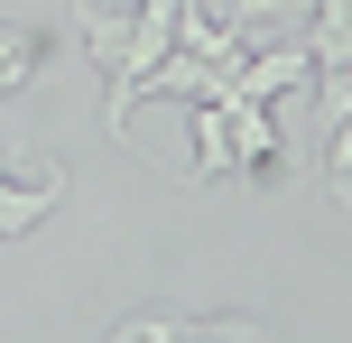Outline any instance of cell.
<instances>
[{
	"mask_svg": "<svg viewBox=\"0 0 352 343\" xmlns=\"http://www.w3.org/2000/svg\"><path fill=\"white\" fill-rule=\"evenodd\" d=\"M56 204H65V167L47 148H0V241L37 232Z\"/></svg>",
	"mask_w": 352,
	"mask_h": 343,
	"instance_id": "obj_1",
	"label": "cell"
},
{
	"mask_svg": "<svg viewBox=\"0 0 352 343\" xmlns=\"http://www.w3.org/2000/svg\"><path fill=\"white\" fill-rule=\"evenodd\" d=\"M306 10L316 0H223V28L241 47H269V37H306Z\"/></svg>",
	"mask_w": 352,
	"mask_h": 343,
	"instance_id": "obj_2",
	"label": "cell"
},
{
	"mask_svg": "<svg viewBox=\"0 0 352 343\" xmlns=\"http://www.w3.org/2000/svg\"><path fill=\"white\" fill-rule=\"evenodd\" d=\"M186 130H195V186L241 177V167H232V121H223V102H186Z\"/></svg>",
	"mask_w": 352,
	"mask_h": 343,
	"instance_id": "obj_3",
	"label": "cell"
},
{
	"mask_svg": "<svg viewBox=\"0 0 352 343\" xmlns=\"http://www.w3.org/2000/svg\"><path fill=\"white\" fill-rule=\"evenodd\" d=\"M37 74V28H19V19H0V93H19Z\"/></svg>",
	"mask_w": 352,
	"mask_h": 343,
	"instance_id": "obj_4",
	"label": "cell"
},
{
	"mask_svg": "<svg viewBox=\"0 0 352 343\" xmlns=\"http://www.w3.org/2000/svg\"><path fill=\"white\" fill-rule=\"evenodd\" d=\"M111 343H186V316H121V325H111Z\"/></svg>",
	"mask_w": 352,
	"mask_h": 343,
	"instance_id": "obj_5",
	"label": "cell"
},
{
	"mask_svg": "<svg viewBox=\"0 0 352 343\" xmlns=\"http://www.w3.org/2000/svg\"><path fill=\"white\" fill-rule=\"evenodd\" d=\"M204 334H213V343H269V325H250V316H213Z\"/></svg>",
	"mask_w": 352,
	"mask_h": 343,
	"instance_id": "obj_6",
	"label": "cell"
},
{
	"mask_svg": "<svg viewBox=\"0 0 352 343\" xmlns=\"http://www.w3.org/2000/svg\"><path fill=\"white\" fill-rule=\"evenodd\" d=\"M186 343H213V334H204V325H186Z\"/></svg>",
	"mask_w": 352,
	"mask_h": 343,
	"instance_id": "obj_7",
	"label": "cell"
}]
</instances>
